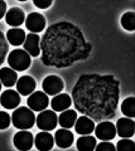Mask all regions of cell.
Segmentation results:
<instances>
[{"label": "cell", "mask_w": 135, "mask_h": 151, "mask_svg": "<svg viewBox=\"0 0 135 151\" xmlns=\"http://www.w3.org/2000/svg\"><path fill=\"white\" fill-rule=\"evenodd\" d=\"M119 86L114 76L82 74L72 89L76 111L94 121L113 119L119 103Z\"/></svg>", "instance_id": "6da1fadb"}, {"label": "cell", "mask_w": 135, "mask_h": 151, "mask_svg": "<svg viewBox=\"0 0 135 151\" xmlns=\"http://www.w3.org/2000/svg\"><path fill=\"white\" fill-rule=\"evenodd\" d=\"M92 45L72 23L59 22L45 30L40 43L42 62L48 67L64 68L90 55Z\"/></svg>", "instance_id": "7a4b0ae2"}, {"label": "cell", "mask_w": 135, "mask_h": 151, "mask_svg": "<svg viewBox=\"0 0 135 151\" xmlns=\"http://www.w3.org/2000/svg\"><path fill=\"white\" fill-rule=\"evenodd\" d=\"M13 125L17 129L28 130L35 124V115L29 107H19L13 112L12 115Z\"/></svg>", "instance_id": "3957f363"}, {"label": "cell", "mask_w": 135, "mask_h": 151, "mask_svg": "<svg viewBox=\"0 0 135 151\" xmlns=\"http://www.w3.org/2000/svg\"><path fill=\"white\" fill-rule=\"evenodd\" d=\"M8 63L14 70H27L30 65V55L24 49H14L8 55Z\"/></svg>", "instance_id": "277c9868"}, {"label": "cell", "mask_w": 135, "mask_h": 151, "mask_svg": "<svg viewBox=\"0 0 135 151\" xmlns=\"http://www.w3.org/2000/svg\"><path fill=\"white\" fill-rule=\"evenodd\" d=\"M37 126L43 131H51L54 130L56 126L58 124V116L56 115V112L52 110H43L37 116L35 119Z\"/></svg>", "instance_id": "5b68a950"}, {"label": "cell", "mask_w": 135, "mask_h": 151, "mask_svg": "<svg viewBox=\"0 0 135 151\" xmlns=\"http://www.w3.org/2000/svg\"><path fill=\"white\" fill-rule=\"evenodd\" d=\"M28 107L30 108L32 111H37V112H40L45 110L49 105V98L45 93H43L42 91H37L33 92L28 97Z\"/></svg>", "instance_id": "8992f818"}, {"label": "cell", "mask_w": 135, "mask_h": 151, "mask_svg": "<svg viewBox=\"0 0 135 151\" xmlns=\"http://www.w3.org/2000/svg\"><path fill=\"white\" fill-rule=\"evenodd\" d=\"M43 91L45 92V94L48 96H54V94H58L59 92L63 89V81L58 76H54V74H51L48 77H45L43 79Z\"/></svg>", "instance_id": "52a82bcc"}, {"label": "cell", "mask_w": 135, "mask_h": 151, "mask_svg": "<svg viewBox=\"0 0 135 151\" xmlns=\"http://www.w3.org/2000/svg\"><path fill=\"white\" fill-rule=\"evenodd\" d=\"M95 135L101 141H110L115 137L116 127L110 121H101L95 129Z\"/></svg>", "instance_id": "ba28073f"}, {"label": "cell", "mask_w": 135, "mask_h": 151, "mask_svg": "<svg viewBox=\"0 0 135 151\" xmlns=\"http://www.w3.org/2000/svg\"><path fill=\"white\" fill-rule=\"evenodd\" d=\"M13 142H14V146L18 149V150H30L32 146L34 144V139L32 136L30 132L28 131H19L14 135V139H13Z\"/></svg>", "instance_id": "9c48e42d"}, {"label": "cell", "mask_w": 135, "mask_h": 151, "mask_svg": "<svg viewBox=\"0 0 135 151\" xmlns=\"http://www.w3.org/2000/svg\"><path fill=\"white\" fill-rule=\"evenodd\" d=\"M25 27L30 33H39L44 29L45 19L39 13H30L25 19Z\"/></svg>", "instance_id": "30bf717a"}, {"label": "cell", "mask_w": 135, "mask_h": 151, "mask_svg": "<svg viewBox=\"0 0 135 151\" xmlns=\"http://www.w3.org/2000/svg\"><path fill=\"white\" fill-rule=\"evenodd\" d=\"M40 38L39 35L30 33L25 37V40L23 45H24V50L32 57H38L40 54Z\"/></svg>", "instance_id": "8fae6325"}, {"label": "cell", "mask_w": 135, "mask_h": 151, "mask_svg": "<svg viewBox=\"0 0 135 151\" xmlns=\"http://www.w3.org/2000/svg\"><path fill=\"white\" fill-rule=\"evenodd\" d=\"M134 119H129V117H124V119H119L116 122V132L119 136L126 139L134 136Z\"/></svg>", "instance_id": "7c38bea8"}, {"label": "cell", "mask_w": 135, "mask_h": 151, "mask_svg": "<svg viewBox=\"0 0 135 151\" xmlns=\"http://www.w3.org/2000/svg\"><path fill=\"white\" fill-rule=\"evenodd\" d=\"M0 103L3 107H5L6 110H12L15 108L17 106H19L20 103V96L18 94L17 91L14 89H6L1 93L0 96Z\"/></svg>", "instance_id": "4fadbf2b"}, {"label": "cell", "mask_w": 135, "mask_h": 151, "mask_svg": "<svg viewBox=\"0 0 135 151\" xmlns=\"http://www.w3.org/2000/svg\"><path fill=\"white\" fill-rule=\"evenodd\" d=\"M35 81L32 76H23L17 81V89L22 96H29L35 89Z\"/></svg>", "instance_id": "5bb4252c"}, {"label": "cell", "mask_w": 135, "mask_h": 151, "mask_svg": "<svg viewBox=\"0 0 135 151\" xmlns=\"http://www.w3.org/2000/svg\"><path fill=\"white\" fill-rule=\"evenodd\" d=\"M34 144H35V147L39 151H49V150H52L54 145V139L47 131L39 132L34 139Z\"/></svg>", "instance_id": "9a60e30c"}, {"label": "cell", "mask_w": 135, "mask_h": 151, "mask_svg": "<svg viewBox=\"0 0 135 151\" xmlns=\"http://www.w3.org/2000/svg\"><path fill=\"white\" fill-rule=\"evenodd\" d=\"M73 126H74V131L80 135H90L95 130L94 120H91L87 116H82L80 119H77Z\"/></svg>", "instance_id": "2e32d148"}, {"label": "cell", "mask_w": 135, "mask_h": 151, "mask_svg": "<svg viewBox=\"0 0 135 151\" xmlns=\"http://www.w3.org/2000/svg\"><path fill=\"white\" fill-rule=\"evenodd\" d=\"M54 141L61 149H67L73 144V135L68 129L57 130L54 134Z\"/></svg>", "instance_id": "e0dca14e"}, {"label": "cell", "mask_w": 135, "mask_h": 151, "mask_svg": "<svg viewBox=\"0 0 135 151\" xmlns=\"http://www.w3.org/2000/svg\"><path fill=\"white\" fill-rule=\"evenodd\" d=\"M72 103V98L69 94L67 93H61L57 94L54 98H52V102H51V106H52V110L54 112H62L64 110L71 106Z\"/></svg>", "instance_id": "ac0fdd59"}, {"label": "cell", "mask_w": 135, "mask_h": 151, "mask_svg": "<svg viewBox=\"0 0 135 151\" xmlns=\"http://www.w3.org/2000/svg\"><path fill=\"white\" fill-rule=\"evenodd\" d=\"M5 20L9 25L12 27H19L22 25L25 20L24 13H23L22 9L19 8H12L10 10H8V13L5 14Z\"/></svg>", "instance_id": "d6986e66"}, {"label": "cell", "mask_w": 135, "mask_h": 151, "mask_svg": "<svg viewBox=\"0 0 135 151\" xmlns=\"http://www.w3.org/2000/svg\"><path fill=\"white\" fill-rule=\"evenodd\" d=\"M18 81V74L14 69L12 68H1L0 69V82L5 87H12L17 83Z\"/></svg>", "instance_id": "ffe728a7"}, {"label": "cell", "mask_w": 135, "mask_h": 151, "mask_svg": "<svg viewBox=\"0 0 135 151\" xmlns=\"http://www.w3.org/2000/svg\"><path fill=\"white\" fill-rule=\"evenodd\" d=\"M77 120V112L74 110H64L58 116V122L63 129H71Z\"/></svg>", "instance_id": "44dd1931"}, {"label": "cell", "mask_w": 135, "mask_h": 151, "mask_svg": "<svg viewBox=\"0 0 135 151\" xmlns=\"http://www.w3.org/2000/svg\"><path fill=\"white\" fill-rule=\"evenodd\" d=\"M25 33L20 28H12L6 33V40L12 45H22L25 40Z\"/></svg>", "instance_id": "7402d4cb"}, {"label": "cell", "mask_w": 135, "mask_h": 151, "mask_svg": "<svg viewBox=\"0 0 135 151\" xmlns=\"http://www.w3.org/2000/svg\"><path fill=\"white\" fill-rule=\"evenodd\" d=\"M96 147V139L92 136L83 135L77 140V150L78 151H92Z\"/></svg>", "instance_id": "603a6c76"}, {"label": "cell", "mask_w": 135, "mask_h": 151, "mask_svg": "<svg viewBox=\"0 0 135 151\" xmlns=\"http://www.w3.org/2000/svg\"><path fill=\"white\" fill-rule=\"evenodd\" d=\"M121 112L125 116H128L129 119H134L135 117V98H134V96L128 97L126 100L123 101Z\"/></svg>", "instance_id": "cb8c5ba5"}, {"label": "cell", "mask_w": 135, "mask_h": 151, "mask_svg": "<svg viewBox=\"0 0 135 151\" xmlns=\"http://www.w3.org/2000/svg\"><path fill=\"white\" fill-rule=\"evenodd\" d=\"M121 25L129 32L135 30V14L134 12H128L121 17Z\"/></svg>", "instance_id": "d4e9b609"}, {"label": "cell", "mask_w": 135, "mask_h": 151, "mask_svg": "<svg viewBox=\"0 0 135 151\" xmlns=\"http://www.w3.org/2000/svg\"><path fill=\"white\" fill-rule=\"evenodd\" d=\"M8 50H9V45H8V40L5 35L3 34V32L0 30V65L4 63L5 60V57L8 54Z\"/></svg>", "instance_id": "484cf974"}, {"label": "cell", "mask_w": 135, "mask_h": 151, "mask_svg": "<svg viewBox=\"0 0 135 151\" xmlns=\"http://www.w3.org/2000/svg\"><path fill=\"white\" fill-rule=\"evenodd\" d=\"M133 146H134V141L129 140L128 137L126 139H121L116 144V150L119 151H131L133 150Z\"/></svg>", "instance_id": "4316f807"}, {"label": "cell", "mask_w": 135, "mask_h": 151, "mask_svg": "<svg viewBox=\"0 0 135 151\" xmlns=\"http://www.w3.org/2000/svg\"><path fill=\"white\" fill-rule=\"evenodd\" d=\"M10 116L6 112H0V130H5L10 125Z\"/></svg>", "instance_id": "83f0119b"}, {"label": "cell", "mask_w": 135, "mask_h": 151, "mask_svg": "<svg viewBox=\"0 0 135 151\" xmlns=\"http://www.w3.org/2000/svg\"><path fill=\"white\" fill-rule=\"evenodd\" d=\"M96 151H114L115 150V146L111 144V142H108V141H105V142H101L99 145H96L95 147Z\"/></svg>", "instance_id": "f1b7e54d"}, {"label": "cell", "mask_w": 135, "mask_h": 151, "mask_svg": "<svg viewBox=\"0 0 135 151\" xmlns=\"http://www.w3.org/2000/svg\"><path fill=\"white\" fill-rule=\"evenodd\" d=\"M33 4L40 9H47L53 4L52 0H33Z\"/></svg>", "instance_id": "f546056e"}, {"label": "cell", "mask_w": 135, "mask_h": 151, "mask_svg": "<svg viewBox=\"0 0 135 151\" xmlns=\"http://www.w3.org/2000/svg\"><path fill=\"white\" fill-rule=\"evenodd\" d=\"M5 14H6V3L0 0V19L5 17Z\"/></svg>", "instance_id": "4dcf8cb0"}, {"label": "cell", "mask_w": 135, "mask_h": 151, "mask_svg": "<svg viewBox=\"0 0 135 151\" xmlns=\"http://www.w3.org/2000/svg\"><path fill=\"white\" fill-rule=\"evenodd\" d=\"M0 91H1V82H0Z\"/></svg>", "instance_id": "1f68e13d"}]
</instances>
